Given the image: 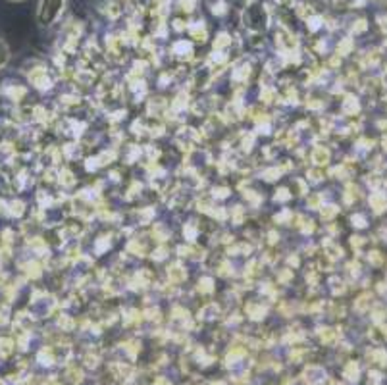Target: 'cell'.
<instances>
[{"mask_svg":"<svg viewBox=\"0 0 387 385\" xmlns=\"http://www.w3.org/2000/svg\"><path fill=\"white\" fill-rule=\"evenodd\" d=\"M64 0H43L41 10H39V18H41L43 25H48L50 21L55 20L56 16L60 14Z\"/></svg>","mask_w":387,"mask_h":385,"instance_id":"6da1fadb","label":"cell"},{"mask_svg":"<svg viewBox=\"0 0 387 385\" xmlns=\"http://www.w3.org/2000/svg\"><path fill=\"white\" fill-rule=\"evenodd\" d=\"M6 58H8V50H6V45H4V42L0 41V66H2V64L6 62Z\"/></svg>","mask_w":387,"mask_h":385,"instance_id":"7a4b0ae2","label":"cell"}]
</instances>
